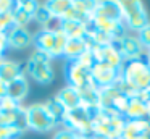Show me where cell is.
<instances>
[{
	"label": "cell",
	"instance_id": "obj_1",
	"mask_svg": "<svg viewBox=\"0 0 150 139\" xmlns=\"http://www.w3.org/2000/svg\"><path fill=\"white\" fill-rule=\"evenodd\" d=\"M120 76L137 92L150 89V65L144 58L124 61Z\"/></svg>",
	"mask_w": 150,
	"mask_h": 139
},
{
	"label": "cell",
	"instance_id": "obj_2",
	"mask_svg": "<svg viewBox=\"0 0 150 139\" xmlns=\"http://www.w3.org/2000/svg\"><path fill=\"white\" fill-rule=\"evenodd\" d=\"M121 11H123V23L126 26V29L134 32H139L142 28H145L149 24V15L145 11V6L142 5V2H120Z\"/></svg>",
	"mask_w": 150,
	"mask_h": 139
},
{
	"label": "cell",
	"instance_id": "obj_3",
	"mask_svg": "<svg viewBox=\"0 0 150 139\" xmlns=\"http://www.w3.org/2000/svg\"><path fill=\"white\" fill-rule=\"evenodd\" d=\"M26 116H28V125L29 129L37 133H47L52 131L58 126V123L50 116L44 103H34V105L26 107Z\"/></svg>",
	"mask_w": 150,
	"mask_h": 139
},
{
	"label": "cell",
	"instance_id": "obj_4",
	"mask_svg": "<svg viewBox=\"0 0 150 139\" xmlns=\"http://www.w3.org/2000/svg\"><path fill=\"white\" fill-rule=\"evenodd\" d=\"M62 125L63 128L71 129L76 136H87V138L92 136V121L84 107L68 110Z\"/></svg>",
	"mask_w": 150,
	"mask_h": 139
},
{
	"label": "cell",
	"instance_id": "obj_5",
	"mask_svg": "<svg viewBox=\"0 0 150 139\" xmlns=\"http://www.w3.org/2000/svg\"><path fill=\"white\" fill-rule=\"evenodd\" d=\"M91 78L98 89L107 87V86H111L120 78V70L111 68L105 61H95L94 66L91 68Z\"/></svg>",
	"mask_w": 150,
	"mask_h": 139
},
{
	"label": "cell",
	"instance_id": "obj_6",
	"mask_svg": "<svg viewBox=\"0 0 150 139\" xmlns=\"http://www.w3.org/2000/svg\"><path fill=\"white\" fill-rule=\"evenodd\" d=\"M66 78H68V81H69V86L76 87L78 91L94 83L92 78H91V70L81 66V65L76 63V61H68Z\"/></svg>",
	"mask_w": 150,
	"mask_h": 139
},
{
	"label": "cell",
	"instance_id": "obj_7",
	"mask_svg": "<svg viewBox=\"0 0 150 139\" xmlns=\"http://www.w3.org/2000/svg\"><path fill=\"white\" fill-rule=\"evenodd\" d=\"M24 73L29 74L39 84H50L53 81V70L50 63H34L28 60L24 63Z\"/></svg>",
	"mask_w": 150,
	"mask_h": 139
},
{
	"label": "cell",
	"instance_id": "obj_8",
	"mask_svg": "<svg viewBox=\"0 0 150 139\" xmlns=\"http://www.w3.org/2000/svg\"><path fill=\"white\" fill-rule=\"evenodd\" d=\"M7 41H8V48H16V50H21V48H26L33 44V36L28 31L26 28H10L7 32Z\"/></svg>",
	"mask_w": 150,
	"mask_h": 139
},
{
	"label": "cell",
	"instance_id": "obj_9",
	"mask_svg": "<svg viewBox=\"0 0 150 139\" xmlns=\"http://www.w3.org/2000/svg\"><path fill=\"white\" fill-rule=\"evenodd\" d=\"M120 50H121V55H123L124 61H127V60H137V58H142L144 47H142V44L139 42L137 36L126 34L120 41Z\"/></svg>",
	"mask_w": 150,
	"mask_h": 139
},
{
	"label": "cell",
	"instance_id": "obj_10",
	"mask_svg": "<svg viewBox=\"0 0 150 139\" xmlns=\"http://www.w3.org/2000/svg\"><path fill=\"white\" fill-rule=\"evenodd\" d=\"M24 73V63H18L13 60L2 58L0 60V81L5 84H10L13 79L23 76Z\"/></svg>",
	"mask_w": 150,
	"mask_h": 139
},
{
	"label": "cell",
	"instance_id": "obj_11",
	"mask_svg": "<svg viewBox=\"0 0 150 139\" xmlns=\"http://www.w3.org/2000/svg\"><path fill=\"white\" fill-rule=\"evenodd\" d=\"M145 133H150V121L149 118L142 120H127L124 131L120 139H140Z\"/></svg>",
	"mask_w": 150,
	"mask_h": 139
},
{
	"label": "cell",
	"instance_id": "obj_12",
	"mask_svg": "<svg viewBox=\"0 0 150 139\" xmlns=\"http://www.w3.org/2000/svg\"><path fill=\"white\" fill-rule=\"evenodd\" d=\"M102 61L110 65L111 68L121 70V66L124 63V58L120 50V41L113 42V44L107 45V47H102Z\"/></svg>",
	"mask_w": 150,
	"mask_h": 139
},
{
	"label": "cell",
	"instance_id": "obj_13",
	"mask_svg": "<svg viewBox=\"0 0 150 139\" xmlns=\"http://www.w3.org/2000/svg\"><path fill=\"white\" fill-rule=\"evenodd\" d=\"M55 99L65 107L66 110H73L81 107V99H79V91L73 86H66L63 89L58 91V94L55 96Z\"/></svg>",
	"mask_w": 150,
	"mask_h": 139
},
{
	"label": "cell",
	"instance_id": "obj_14",
	"mask_svg": "<svg viewBox=\"0 0 150 139\" xmlns=\"http://www.w3.org/2000/svg\"><path fill=\"white\" fill-rule=\"evenodd\" d=\"M28 91H29V84H28L26 74L13 79L10 84H7V96L11 97L13 100H16L18 103H21L28 96Z\"/></svg>",
	"mask_w": 150,
	"mask_h": 139
},
{
	"label": "cell",
	"instance_id": "obj_15",
	"mask_svg": "<svg viewBox=\"0 0 150 139\" xmlns=\"http://www.w3.org/2000/svg\"><path fill=\"white\" fill-rule=\"evenodd\" d=\"M79 99H81V107L89 108V107H98L100 102V89L94 83L89 86L79 89Z\"/></svg>",
	"mask_w": 150,
	"mask_h": 139
},
{
	"label": "cell",
	"instance_id": "obj_16",
	"mask_svg": "<svg viewBox=\"0 0 150 139\" xmlns=\"http://www.w3.org/2000/svg\"><path fill=\"white\" fill-rule=\"evenodd\" d=\"M33 44L36 45V50L45 52L50 55L55 44V32L47 31V29H40L36 36H33Z\"/></svg>",
	"mask_w": 150,
	"mask_h": 139
},
{
	"label": "cell",
	"instance_id": "obj_17",
	"mask_svg": "<svg viewBox=\"0 0 150 139\" xmlns=\"http://www.w3.org/2000/svg\"><path fill=\"white\" fill-rule=\"evenodd\" d=\"M94 13L103 15L115 21H123V11H121L120 2H97Z\"/></svg>",
	"mask_w": 150,
	"mask_h": 139
},
{
	"label": "cell",
	"instance_id": "obj_18",
	"mask_svg": "<svg viewBox=\"0 0 150 139\" xmlns=\"http://www.w3.org/2000/svg\"><path fill=\"white\" fill-rule=\"evenodd\" d=\"M124 118L126 120H142L147 118V105L139 100L137 97H131L129 105H127L126 112H124Z\"/></svg>",
	"mask_w": 150,
	"mask_h": 139
},
{
	"label": "cell",
	"instance_id": "obj_19",
	"mask_svg": "<svg viewBox=\"0 0 150 139\" xmlns=\"http://www.w3.org/2000/svg\"><path fill=\"white\" fill-rule=\"evenodd\" d=\"M60 29L65 32L68 39H84L86 36V23L62 19V28Z\"/></svg>",
	"mask_w": 150,
	"mask_h": 139
},
{
	"label": "cell",
	"instance_id": "obj_20",
	"mask_svg": "<svg viewBox=\"0 0 150 139\" xmlns=\"http://www.w3.org/2000/svg\"><path fill=\"white\" fill-rule=\"evenodd\" d=\"M84 50H86V44L82 39H68L65 52H63V57L68 61H74Z\"/></svg>",
	"mask_w": 150,
	"mask_h": 139
},
{
	"label": "cell",
	"instance_id": "obj_21",
	"mask_svg": "<svg viewBox=\"0 0 150 139\" xmlns=\"http://www.w3.org/2000/svg\"><path fill=\"white\" fill-rule=\"evenodd\" d=\"M44 107L47 108V112L50 113V116H52L53 120H55L58 125H62L63 123V120H65V116H66V112L68 110L65 108V107L62 105V103L58 102V100L53 97V99H50V100H47L45 103H44Z\"/></svg>",
	"mask_w": 150,
	"mask_h": 139
},
{
	"label": "cell",
	"instance_id": "obj_22",
	"mask_svg": "<svg viewBox=\"0 0 150 139\" xmlns=\"http://www.w3.org/2000/svg\"><path fill=\"white\" fill-rule=\"evenodd\" d=\"M13 23L16 28H26V24H29L31 21H33V15H29V13H26L24 10L20 8V5H18V2H15L13 5Z\"/></svg>",
	"mask_w": 150,
	"mask_h": 139
},
{
	"label": "cell",
	"instance_id": "obj_23",
	"mask_svg": "<svg viewBox=\"0 0 150 139\" xmlns=\"http://www.w3.org/2000/svg\"><path fill=\"white\" fill-rule=\"evenodd\" d=\"M45 5H47V8L50 10L52 16L62 19L63 15H65V11L69 8L71 2H69V0H53V2H45Z\"/></svg>",
	"mask_w": 150,
	"mask_h": 139
},
{
	"label": "cell",
	"instance_id": "obj_24",
	"mask_svg": "<svg viewBox=\"0 0 150 139\" xmlns=\"http://www.w3.org/2000/svg\"><path fill=\"white\" fill-rule=\"evenodd\" d=\"M66 42H68V37L65 36V32L60 29V31L55 32V44H53V48L50 52V58H57V57H63V52H65Z\"/></svg>",
	"mask_w": 150,
	"mask_h": 139
},
{
	"label": "cell",
	"instance_id": "obj_25",
	"mask_svg": "<svg viewBox=\"0 0 150 139\" xmlns=\"http://www.w3.org/2000/svg\"><path fill=\"white\" fill-rule=\"evenodd\" d=\"M52 18L53 16H52V13H50V10L47 8L45 3H39L37 8H36V11H34V15H33V19H36L40 26H45Z\"/></svg>",
	"mask_w": 150,
	"mask_h": 139
},
{
	"label": "cell",
	"instance_id": "obj_26",
	"mask_svg": "<svg viewBox=\"0 0 150 139\" xmlns=\"http://www.w3.org/2000/svg\"><path fill=\"white\" fill-rule=\"evenodd\" d=\"M76 63H79L81 66H84V68H87V70H91L92 66H94V63H95V58H94V53H92L91 50H87L86 48L84 52H82L81 55H79L78 58H76Z\"/></svg>",
	"mask_w": 150,
	"mask_h": 139
},
{
	"label": "cell",
	"instance_id": "obj_27",
	"mask_svg": "<svg viewBox=\"0 0 150 139\" xmlns=\"http://www.w3.org/2000/svg\"><path fill=\"white\" fill-rule=\"evenodd\" d=\"M20 107L21 103H18L16 100H13L8 96L0 99V112H16V110H20Z\"/></svg>",
	"mask_w": 150,
	"mask_h": 139
},
{
	"label": "cell",
	"instance_id": "obj_28",
	"mask_svg": "<svg viewBox=\"0 0 150 139\" xmlns=\"http://www.w3.org/2000/svg\"><path fill=\"white\" fill-rule=\"evenodd\" d=\"M23 133L15 126H0V139H18Z\"/></svg>",
	"mask_w": 150,
	"mask_h": 139
},
{
	"label": "cell",
	"instance_id": "obj_29",
	"mask_svg": "<svg viewBox=\"0 0 150 139\" xmlns=\"http://www.w3.org/2000/svg\"><path fill=\"white\" fill-rule=\"evenodd\" d=\"M15 128H18L21 133H24L26 129H29V125H28V116H26V107H21L20 112H18L16 121H15Z\"/></svg>",
	"mask_w": 150,
	"mask_h": 139
},
{
	"label": "cell",
	"instance_id": "obj_30",
	"mask_svg": "<svg viewBox=\"0 0 150 139\" xmlns=\"http://www.w3.org/2000/svg\"><path fill=\"white\" fill-rule=\"evenodd\" d=\"M137 39H139V42L142 44V47L149 50L150 48V23L137 32Z\"/></svg>",
	"mask_w": 150,
	"mask_h": 139
},
{
	"label": "cell",
	"instance_id": "obj_31",
	"mask_svg": "<svg viewBox=\"0 0 150 139\" xmlns=\"http://www.w3.org/2000/svg\"><path fill=\"white\" fill-rule=\"evenodd\" d=\"M31 61H34V63H50V55L45 53V52H40V50H36L33 55L29 57Z\"/></svg>",
	"mask_w": 150,
	"mask_h": 139
},
{
	"label": "cell",
	"instance_id": "obj_32",
	"mask_svg": "<svg viewBox=\"0 0 150 139\" xmlns=\"http://www.w3.org/2000/svg\"><path fill=\"white\" fill-rule=\"evenodd\" d=\"M53 139H78V136L68 128H62L53 134Z\"/></svg>",
	"mask_w": 150,
	"mask_h": 139
},
{
	"label": "cell",
	"instance_id": "obj_33",
	"mask_svg": "<svg viewBox=\"0 0 150 139\" xmlns=\"http://www.w3.org/2000/svg\"><path fill=\"white\" fill-rule=\"evenodd\" d=\"M18 5H20V8L24 10L26 13L34 15V11H36V8H37V5H39V3L33 2V0H26V2H18Z\"/></svg>",
	"mask_w": 150,
	"mask_h": 139
},
{
	"label": "cell",
	"instance_id": "obj_34",
	"mask_svg": "<svg viewBox=\"0 0 150 139\" xmlns=\"http://www.w3.org/2000/svg\"><path fill=\"white\" fill-rule=\"evenodd\" d=\"M13 5H15V2L2 0V2H0V15H2V13H11L13 11Z\"/></svg>",
	"mask_w": 150,
	"mask_h": 139
},
{
	"label": "cell",
	"instance_id": "obj_35",
	"mask_svg": "<svg viewBox=\"0 0 150 139\" xmlns=\"http://www.w3.org/2000/svg\"><path fill=\"white\" fill-rule=\"evenodd\" d=\"M8 48V41H7V34L0 32V57H4L5 50Z\"/></svg>",
	"mask_w": 150,
	"mask_h": 139
},
{
	"label": "cell",
	"instance_id": "obj_36",
	"mask_svg": "<svg viewBox=\"0 0 150 139\" xmlns=\"http://www.w3.org/2000/svg\"><path fill=\"white\" fill-rule=\"evenodd\" d=\"M7 96V84L0 81V99H4Z\"/></svg>",
	"mask_w": 150,
	"mask_h": 139
},
{
	"label": "cell",
	"instance_id": "obj_37",
	"mask_svg": "<svg viewBox=\"0 0 150 139\" xmlns=\"http://www.w3.org/2000/svg\"><path fill=\"white\" fill-rule=\"evenodd\" d=\"M91 139H111V138H107V136H97V134H92Z\"/></svg>",
	"mask_w": 150,
	"mask_h": 139
},
{
	"label": "cell",
	"instance_id": "obj_38",
	"mask_svg": "<svg viewBox=\"0 0 150 139\" xmlns=\"http://www.w3.org/2000/svg\"><path fill=\"white\" fill-rule=\"evenodd\" d=\"M147 61H149V63H150V48H149V50H147Z\"/></svg>",
	"mask_w": 150,
	"mask_h": 139
},
{
	"label": "cell",
	"instance_id": "obj_39",
	"mask_svg": "<svg viewBox=\"0 0 150 139\" xmlns=\"http://www.w3.org/2000/svg\"><path fill=\"white\" fill-rule=\"evenodd\" d=\"M78 139H91V138H87V136H78Z\"/></svg>",
	"mask_w": 150,
	"mask_h": 139
}]
</instances>
